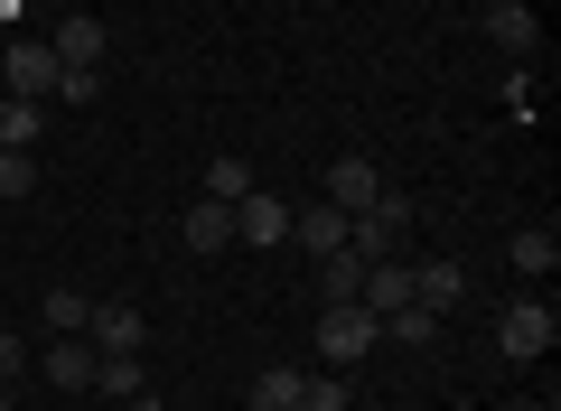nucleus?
Returning <instances> with one entry per match:
<instances>
[{"label": "nucleus", "instance_id": "f257e3e1", "mask_svg": "<svg viewBox=\"0 0 561 411\" xmlns=\"http://www.w3.org/2000/svg\"><path fill=\"white\" fill-rule=\"evenodd\" d=\"M552 346H561V309H552V299H505V309H496V355L542 365Z\"/></svg>", "mask_w": 561, "mask_h": 411}, {"label": "nucleus", "instance_id": "412c9836", "mask_svg": "<svg viewBox=\"0 0 561 411\" xmlns=\"http://www.w3.org/2000/svg\"><path fill=\"white\" fill-rule=\"evenodd\" d=\"M206 196H225V206H234V196H253V169H243L234 150H225V159H206Z\"/></svg>", "mask_w": 561, "mask_h": 411}, {"label": "nucleus", "instance_id": "1a4fd4ad", "mask_svg": "<svg viewBox=\"0 0 561 411\" xmlns=\"http://www.w3.org/2000/svg\"><path fill=\"white\" fill-rule=\"evenodd\" d=\"M486 47H505V57H534V47H542V20L524 10V0H486Z\"/></svg>", "mask_w": 561, "mask_h": 411}, {"label": "nucleus", "instance_id": "a878e982", "mask_svg": "<svg viewBox=\"0 0 561 411\" xmlns=\"http://www.w3.org/2000/svg\"><path fill=\"white\" fill-rule=\"evenodd\" d=\"M122 411H160V392H131V402H122Z\"/></svg>", "mask_w": 561, "mask_h": 411}, {"label": "nucleus", "instance_id": "20e7f679", "mask_svg": "<svg viewBox=\"0 0 561 411\" xmlns=\"http://www.w3.org/2000/svg\"><path fill=\"white\" fill-rule=\"evenodd\" d=\"M84 336H94V355H140V336H150V318H140V299H94V318H84Z\"/></svg>", "mask_w": 561, "mask_h": 411}, {"label": "nucleus", "instance_id": "b1692460", "mask_svg": "<svg viewBox=\"0 0 561 411\" xmlns=\"http://www.w3.org/2000/svg\"><path fill=\"white\" fill-rule=\"evenodd\" d=\"M28 187H38V159H28V150H0V196H28Z\"/></svg>", "mask_w": 561, "mask_h": 411}, {"label": "nucleus", "instance_id": "5701e85b", "mask_svg": "<svg viewBox=\"0 0 561 411\" xmlns=\"http://www.w3.org/2000/svg\"><path fill=\"white\" fill-rule=\"evenodd\" d=\"M300 411H346V374H309V384H300Z\"/></svg>", "mask_w": 561, "mask_h": 411}, {"label": "nucleus", "instance_id": "423d86ee", "mask_svg": "<svg viewBox=\"0 0 561 411\" xmlns=\"http://www.w3.org/2000/svg\"><path fill=\"white\" fill-rule=\"evenodd\" d=\"M356 309L365 318H375V328H383V318H393V309H412V262H365V290H356Z\"/></svg>", "mask_w": 561, "mask_h": 411}, {"label": "nucleus", "instance_id": "bb28decb", "mask_svg": "<svg viewBox=\"0 0 561 411\" xmlns=\"http://www.w3.org/2000/svg\"><path fill=\"white\" fill-rule=\"evenodd\" d=\"M0 411H10V384H0Z\"/></svg>", "mask_w": 561, "mask_h": 411}, {"label": "nucleus", "instance_id": "0eeeda50", "mask_svg": "<svg viewBox=\"0 0 561 411\" xmlns=\"http://www.w3.org/2000/svg\"><path fill=\"white\" fill-rule=\"evenodd\" d=\"M38 374L57 392H94V336H47L38 346Z\"/></svg>", "mask_w": 561, "mask_h": 411}, {"label": "nucleus", "instance_id": "9b49d317", "mask_svg": "<svg viewBox=\"0 0 561 411\" xmlns=\"http://www.w3.org/2000/svg\"><path fill=\"white\" fill-rule=\"evenodd\" d=\"M505 262H515L524 281H552V272H561V235H552V216H542V225H524V235L505 243Z\"/></svg>", "mask_w": 561, "mask_h": 411}, {"label": "nucleus", "instance_id": "6ab92c4d", "mask_svg": "<svg viewBox=\"0 0 561 411\" xmlns=\"http://www.w3.org/2000/svg\"><path fill=\"white\" fill-rule=\"evenodd\" d=\"M383 336H393V346H440V309H421V299H412V309L383 318Z\"/></svg>", "mask_w": 561, "mask_h": 411}, {"label": "nucleus", "instance_id": "2eb2a0df", "mask_svg": "<svg viewBox=\"0 0 561 411\" xmlns=\"http://www.w3.org/2000/svg\"><path fill=\"white\" fill-rule=\"evenodd\" d=\"M365 290V262L356 253H319V309H356Z\"/></svg>", "mask_w": 561, "mask_h": 411}, {"label": "nucleus", "instance_id": "6e6552de", "mask_svg": "<svg viewBox=\"0 0 561 411\" xmlns=\"http://www.w3.org/2000/svg\"><path fill=\"white\" fill-rule=\"evenodd\" d=\"M234 235L243 243H262V253H272V243H290V196H234Z\"/></svg>", "mask_w": 561, "mask_h": 411}, {"label": "nucleus", "instance_id": "f03ea898", "mask_svg": "<svg viewBox=\"0 0 561 411\" xmlns=\"http://www.w3.org/2000/svg\"><path fill=\"white\" fill-rule=\"evenodd\" d=\"M0 94L47 103V94H57V47H47V38H10V47H0Z\"/></svg>", "mask_w": 561, "mask_h": 411}, {"label": "nucleus", "instance_id": "dca6fc26", "mask_svg": "<svg viewBox=\"0 0 561 411\" xmlns=\"http://www.w3.org/2000/svg\"><path fill=\"white\" fill-rule=\"evenodd\" d=\"M38 132H47V103L0 94V150H38Z\"/></svg>", "mask_w": 561, "mask_h": 411}, {"label": "nucleus", "instance_id": "39448f33", "mask_svg": "<svg viewBox=\"0 0 561 411\" xmlns=\"http://www.w3.org/2000/svg\"><path fill=\"white\" fill-rule=\"evenodd\" d=\"M375 196H383V169H375V159H337V169H328V187H319V206H337V216H365Z\"/></svg>", "mask_w": 561, "mask_h": 411}, {"label": "nucleus", "instance_id": "f3484780", "mask_svg": "<svg viewBox=\"0 0 561 411\" xmlns=\"http://www.w3.org/2000/svg\"><path fill=\"white\" fill-rule=\"evenodd\" d=\"M300 384H309L300 365H272V374H253V411H300Z\"/></svg>", "mask_w": 561, "mask_h": 411}, {"label": "nucleus", "instance_id": "cd10ccee", "mask_svg": "<svg viewBox=\"0 0 561 411\" xmlns=\"http://www.w3.org/2000/svg\"><path fill=\"white\" fill-rule=\"evenodd\" d=\"M524 411H552V402H524Z\"/></svg>", "mask_w": 561, "mask_h": 411}, {"label": "nucleus", "instance_id": "f8f14e48", "mask_svg": "<svg viewBox=\"0 0 561 411\" xmlns=\"http://www.w3.org/2000/svg\"><path fill=\"white\" fill-rule=\"evenodd\" d=\"M412 299H421V309H459V299H468V272H459V262H412Z\"/></svg>", "mask_w": 561, "mask_h": 411}, {"label": "nucleus", "instance_id": "7ed1b4c3", "mask_svg": "<svg viewBox=\"0 0 561 411\" xmlns=\"http://www.w3.org/2000/svg\"><path fill=\"white\" fill-rule=\"evenodd\" d=\"M383 346V328L365 309H319V355H328V374H346L356 355H375Z\"/></svg>", "mask_w": 561, "mask_h": 411}, {"label": "nucleus", "instance_id": "393cba45", "mask_svg": "<svg viewBox=\"0 0 561 411\" xmlns=\"http://www.w3.org/2000/svg\"><path fill=\"white\" fill-rule=\"evenodd\" d=\"M28 365V346H20V336H10V328H0V384H10V374H20Z\"/></svg>", "mask_w": 561, "mask_h": 411}, {"label": "nucleus", "instance_id": "a211bd4d", "mask_svg": "<svg viewBox=\"0 0 561 411\" xmlns=\"http://www.w3.org/2000/svg\"><path fill=\"white\" fill-rule=\"evenodd\" d=\"M38 318H47V336H84V318H94V299H84L76 281H66V290H47V309H38Z\"/></svg>", "mask_w": 561, "mask_h": 411}, {"label": "nucleus", "instance_id": "aec40b11", "mask_svg": "<svg viewBox=\"0 0 561 411\" xmlns=\"http://www.w3.org/2000/svg\"><path fill=\"white\" fill-rule=\"evenodd\" d=\"M94 384L113 402H131V392H150V374H140V355H94Z\"/></svg>", "mask_w": 561, "mask_h": 411}, {"label": "nucleus", "instance_id": "4be33fe9", "mask_svg": "<svg viewBox=\"0 0 561 411\" xmlns=\"http://www.w3.org/2000/svg\"><path fill=\"white\" fill-rule=\"evenodd\" d=\"M103 94V66H57V94L47 103H94Z\"/></svg>", "mask_w": 561, "mask_h": 411}, {"label": "nucleus", "instance_id": "9d476101", "mask_svg": "<svg viewBox=\"0 0 561 411\" xmlns=\"http://www.w3.org/2000/svg\"><path fill=\"white\" fill-rule=\"evenodd\" d=\"M179 243L187 253H225V243H234V206H225V196H197L179 216Z\"/></svg>", "mask_w": 561, "mask_h": 411}, {"label": "nucleus", "instance_id": "ddd939ff", "mask_svg": "<svg viewBox=\"0 0 561 411\" xmlns=\"http://www.w3.org/2000/svg\"><path fill=\"white\" fill-rule=\"evenodd\" d=\"M290 243H309V262L346 253V216H337V206H290Z\"/></svg>", "mask_w": 561, "mask_h": 411}, {"label": "nucleus", "instance_id": "4468645a", "mask_svg": "<svg viewBox=\"0 0 561 411\" xmlns=\"http://www.w3.org/2000/svg\"><path fill=\"white\" fill-rule=\"evenodd\" d=\"M47 47H57V66H103V57H113V47H103V28L84 20V10H76V20H57V28H47Z\"/></svg>", "mask_w": 561, "mask_h": 411}]
</instances>
